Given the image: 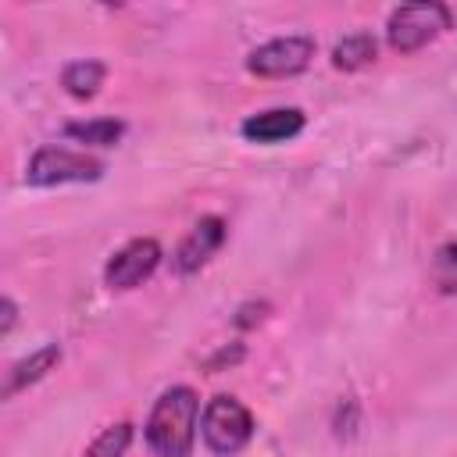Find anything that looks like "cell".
<instances>
[{
  "label": "cell",
  "instance_id": "5b68a950",
  "mask_svg": "<svg viewBox=\"0 0 457 457\" xmlns=\"http://www.w3.org/2000/svg\"><path fill=\"white\" fill-rule=\"evenodd\" d=\"M314 57V39L311 36H282L268 39L246 57V71L261 79H289L300 75Z\"/></svg>",
  "mask_w": 457,
  "mask_h": 457
},
{
  "label": "cell",
  "instance_id": "3957f363",
  "mask_svg": "<svg viewBox=\"0 0 457 457\" xmlns=\"http://www.w3.org/2000/svg\"><path fill=\"white\" fill-rule=\"evenodd\" d=\"M450 25H453V18L443 4H403L389 14L386 39L396 54H414V50L428 46L439 32H446Z\"/></svg>",
  "mask_w": 457,
  "mask_h": 457
},
{
  "label": "cell",
  "instance_id": "9a60e30c",
  "mask_svg": "<svg viewBox=\"0 0 457 457\" xmlns=\"http://www.w3.org/2000/svg\"><path fill=\"white\" fill-rule=\"evenodd\" d=\"M4 332H11V325H14V318H18V307H14V300L11 296H4Z\"/></svg>",
  "mask_w": 457,
  "mask_h": 457
},
{
  "label": "cell",
  "instance_id": "52a82bcc",
  "mask_svg": "<svg viewBox=\"0 0 457 457\" xmlns=\"http://www.w3.org/2000/svg\"><path fill=\"white\" fill-rule=\"evenodd\" d=\"M221 243H225V221L214 218V214L200 218V221L189 228V236L179 243V250H175V261H171L175 271H179V275L200 271V268L221 250Z\"/></svg>",
  "mask_w": 457,
  "mask_h": 457
},
{
  "label": "cell",
  "instance_id": "30bf717a",
  "mask_svg": "<svg viewBox=\"0 0 457 457\" xmlns=\"http://www.w3.org/2000/svg\"><path fill=\"white\" fill-rule=\"evenodd\" d=\"M104 75H107V68H104L100 61H71V64L61 71V82H64V89H68L75 100H89V96L100 93Z\"/></svg>",
  "mask_w": 457,
  "mask_h": 457
},
{
  "label": "cell",
  "instance_id": "4fadbf2b",
  "mask_svg": "<svg viewBox=\"0 0 457 457\" xmlns=\"http://www.w3.org/2000/svg\"><path fill=\"white\" fill-rule=\"evenodd\" d=\"M129 443H132V425H129V421H118V425L104 428V432L86 446L82 457H125Z\"/></svg>",
  "mask_w": 457,
  "mask_h": 457
},
{
  "label": "cell",
  "instance_id": "7a4b0ae2",
  "mask_svg": "<svg viewBox=\"0 0 457 457\" xmlns=\"http://www.w3.org/2000/svg\"><path fill=\"white\" fill-rule=\"evenodd\" d=\"M200 432H204V443H207L211 453L232 457V453H239V450L250 443V436H253V418H250V411H246L236 396H214V400H207V407H204Z\"/></svg>",
  "mask_w": 457,
  "mask_h": 457
},
{
  "label": "cell",
  "instance_id": "9c48e42d",
  "mask_svg": "<svg viewBox=\"0 0 457 457\" xmlns=\"http://www.w3.org/2000/svg\"><path fill=\"white\" fill-rule=\"evenodd\" d=\"M61 361V346L57 343H46L43 350H36V353H29L25 361H18L11 371H7V382H4V400H11L14 393H21L25 386H32V382H39L54 364Z\"/></svg>",
  "mask_w": 457,
  "mask_h": 457
},
{
  "label": "cell",
  "instance_id": "7c38bea8",
  "mask_svg": "<svg viewBox=\"0 0 457 457\" xmlns=\"http://www.w3.org/2000/svg\"><path fill=\"white\" fill-rule=\"evenodd\" d=\"M125 125L114 121V118H96V121H71L64 129V136L79 139V143H89V146H114L121 139Z\"/></svg>",
  "mask_w": 457,
  "mask_h": 457
},
{
  "label": "cell",
  "instance_id": "5bb4252c",
  "mask_svg": "<svg viewBox=\"0 0 457 457\" xmlns=\"http://www.w3.org/2000/svg\"><path fill=\"white\" fill-rule=\"evenodd\" d=\"M432 282L443 289V293H453L457 289V243H443L432 257Z\"/></svg>",
  "mask_w": 457,
  "mask_h": 457
},
{
  "label": "cell",
  "instance_id": "6da1fadb",
  "mask_svg": "<svg viewBox=\"0 0 457 457\" xmlns=\"http://www.w3.org/2000/svg\"><path fill=\"white\" fill-rule=\"evenodd\" d=\"M200 400L189 386H171L157 396L146 418V446L157 457H189L196 443Z\"/></svg>",
  "mask_w": 457,
  "mask_h": 457
},
{
  "label": "cell",
  "instance_id": "8992f818",
  "mask_svg": "<svg viewBox=\"0 0 457 457\" xmlns=\"http://www.w3.org/2000/svg\"><path fill=\"white\" fill-rule=\"evenodd\" d=\"M161 264V243L157 239H132L125 243L104 268V282L111 289H136L146 282Z\"/></svg>",
  "mask_w": 457,
  "mask_h": 457
},
{
  "label": "cell",
  "instance_id": "ba28073f",
  "mask_svg": "<svg viewBox=\"0 0 457 457\" xmlns=\"http://www.w3.org/2000/svg\"><path fill=\"white\" fill-rule=\"evenodd\" d=\"M300 129H303V111H296V107L261 111L243 121V136L250 143H286V139L300 136Z\"/></svg>",
  "mask_w": 457,
  "mask_h": 457
},
{
  "label": "cell",
  "instance_id": "277c9868",
  "mask_svg": "<svg viewBox=\"0 0 457 457\" xmlns=\"http://www.w3.org/2000/svg\"><path fill=\"white\" fill-rule=\"evenodd\" d=\"M104 175V161L68 150V146H39L29 161V186H64V182H96Z\"/></svg>",
  "mask_w": 457,
  "mask_h": 457
},
{
  "label": "cell",
  "instance_id": "8fae6325",
  "mask_svg": "<svg viewBox=\"0 0 457 457\" xmlns=\"http://www.w3.org/2000/svg\"><path fill=\"white\" fill-rule=\"evenodd\" d=\"M375 36H368V32H353V36H343L336 46H332V64L339 68V71H357V68H364V64H371L375 61Z\"/></svg>",
  "mask_w": 457,
  "mask_h": 457
}]
</instances>
